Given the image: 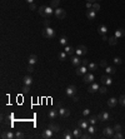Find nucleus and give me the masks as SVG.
<instances>
[{
	"mask_svg": "<svg viewBox=\"0 0 125 139\" xmlns=\"http://www.w3.org/2000/svg\"><path fill=\"white\" fill-rule=\"evenodd\" d=\"M38 11L39 14L41 16H44L45 19H50V16L53 15V14L55 13V9H53L51 6H40V8L38 9Z\"/></svg>",
	"mask_w": 125,
	"mask_h": 139,
	"instance_id": "f257e3e1",
	"label": "nucleus"
},
{
	"mask_svg": "<svg viewBox=\"0 0 125 139\" xmlns=\"http://www.w3.org/2000/svg\"><path fill=\"white\" fill-rule=\"evenodd\" d=\"M43 36L46 39H54L55 38V30L51 29L50 26H46L45 29L43 30Z\"/></svg>",
	"mask_w": 125,
	"mask_h": 139,
	"instance_id": "f03ea898",
	"label": "nucleus"
},
{
	"mask_svg": "<svg viewBox=\"0 0 125 139\" xmlns=\"http://www.w3.org/2000/svg\"><path fill=\"white\" fill-rule=\"evenodd\" d=\"M75 53H76V55H85V54H88V48L85 45H79L75 49Z\"/></svg>",
	"mask_w": 125,
	"mask_h": 139,
	"instance_id": "7ed1b4c3",
	"label": "nucleus"
},
{
	"mask_svg": "<svg viewBox=\"0 0 125 139\" xmlns=\"http://www.w3.org/2000/svg\"><path fill=\"white\" fill-rule=\"evenodd\" d=\"M55 15H56L58 19H64L65 15H66V11H65L64 9H61V8H56L55 9Z\"/></svg>",
	"mask_w": 125,
	"mask_h": 139,
	"instance_id": "20e7f679",
	"label": "nucleus"
},
{
	"mask_svg": "<svg viewBox=\"0 0 125 139\" xmlns=\"http://www.w3.org/2000/svg\"><path fill=\"white\" fill-rule=\"evenodd\" d=\"M76 91H78V89H76L75 85H69L66 88V95L68 97H74L76 94Z\"/></svg>",
	"mask_w": 125,
	"mask_h": 139,
	"instance_id": "39448f33",
	"label": "nucleus"
},
{
	"mask_svg": "<svg viewBox=\"0 0 125 139\" xmlns=\"http://www.w3.org/2000/svg\"><path fill=\"white\" fill-rule=\"evenodd\" d=\"M41 137L44 139H50V138H53L54 137V131L50 129V128H48V129H45L43 131V134H41Z\"/></svg>",
	"mask_w": 125,
	"mask_h": 139,
	"instance_id": "423d86ee",
	"label": "nucleus"
},
{
	"mask_svg": "<svg viewBox=\"0 0 125 139\" xmlns=\"http://www.w3.org/2000/svg\"><path fill=\"white\" fill-rule=\"evenodd\" d=\"M114 128H104V130H103V134L105 135V137H108V138H110V137H113L114 135Z\"/></svg>",
	"mask_w": 125,
	"mask_h": 139,
	"instance_id": "0eeeda50",
	"label": "nucleus"
},
{
	"mask_svg": "<svg viewBox=\"0 0 125 139\" xmlns=\"http://www.w3.org/2000/svg\"><path fill=\"white\" fill-rule=\"evenodd\" d=\"M89 120H86V119H80L79 120V127L81 128L83 130H86L88 129V127H89Z\"/></svg>",
	"mask_w": 125,
	"mask_h": 139,
	"instance_id": "6e6552de",
	"label": "nucleus"
},
{
	"mask_svg": "<svg viewBox=\"0 0 125 139\" xmlns=\"http://www.w3.org/2000/svg\"><path fill=\"white\" fill-rule=\"evenodd\" d=\"M88 73V68L85 65H81V67H78L76 69V75H85Z\"/></svg>",
	"mask_w": 125,
	"mask_h": 139,
	"instance_id": "1a4fd4ad",
	"label": "nucleus"
},
{
	"mask_svg": "<svg viewBox=\"0 0 125 139\" xmlns=\"http://www.w3.org/2000/svg\"><path fill=\"white\" fill-rule=\"evenodd\" d=\"M94 75L93 74H91V73H86V74L85 75H84V83H93L94 82Z\"/></svg>",
	"mask_w": 125,
	"mask_h": 139,
	"instance_id": "9d476101",
	"label": "nucleus"
},
{
	"mask_svg": "<svg viewBox=\"0 0 125 139\" xmlns=\"http://www.w3.org/2000/svg\"><path fill=\"white\" fill-rule=\"evenodd\" d=\"M109 118H110V115H109V113H106V112H103L98 115V119L100 120V122H106Z\"/></svg>",
	"mask_w": 125,
	"mask_h": 139,
	"instance_id": "9b49d317",
	"label": "nucleus"
},
{
	"mask_svg": "<svg viewBox=\"0 0 125 139\" xmlns=\"http://www.w3.org/2000/svg\"><path fill=\"white\" fill-rule=\"evenodd\" d=\"M59 114H60L62 118H68L70 115V110L69 109H65V108H59Z\"/></svg>",
	"mask_w": 125,
	"mask_h": 139,
	"instance_id": "f8f14e48",
	"label": "nucleus"
},
{
	"mask_svg": "<svg viewBox=\"0 0 125 139\" xmlns=\"http://www.w3.org/2000/svg\"><path fill=\"white\" fill-rule=\"evenodd\" d=\"M99 89H100V85H99L98 83H93L91 84V86H89V89H88V91H89V93H95V91H98Z\"/></svg>",
	"mask_w": 125,
	"mask_h": 139,
	"instance_id": "ddd939ff",
	"label": "nucleus"
},
{
	"mask_svg": "<svg viewBox=\"0 0 125 139\" xmlns=\"http://www.w3.org/2000/svg\"><path fill=\"white\" fill-rule=\"evenodd\" d=\"M1 138H4V139H13V138H15V134H14L13 131H3V133H1Z\"/></svg>",
	"mask_w": 125,
	"mask_h": 139,
	"instance_id": "4468645a",
	"label": "nucleus"
},
{
	"mask_svg": "<svg viewBox=\"0 0 125 139\" xmlns=\"http://www.w3.org/2000/svg\"><path fill=\"white\" fill-rule=\"evenodd\" d=\"M100 79H101V83H104L105 85H110V84L113 83V79L110 78V76H108V75H103Z\"/></svg>",
	"mask_w": 125,
	"mask_h": 139,
	"instance_id": "2eb2a0df",
	"label": "nucleus"
},
{
	"mask_svg": "<svg viewBox=\"0 0 125 139\" xmlns=\"http://www.w3.org/2000/svg\"><path fill=\"white\" fill-rule=\"evenodd\" d=\"M95 15H96V11L93 10V9H89L86 11V16H88V19H89V20H94L95 19Z\"/></svg>",
	"mask_w": 125,
	"mask_h": 139,
	"instance_id": "dca6fc26",
	"label": "nucleus"
},
{
	"mask_svg": "<svg viewBox=\"0 0 125 139\" xmlns=\"http://www.w3.org/2000/svg\"><path fill=\"white\" fill-rule=\"evenodd\" d=\"M71 63H73V65H75V67H80V65H81V59L79 58V55L78 56H73L71 58Z\"/></svg>",
	"mask_w": 125,
	"mask_h": 139,
	"instance_id": "f3484780",
	"label": "nucleus"
},
{
	"mask_svg": "<svg viewBox=\"0 0 125 139\" xmlns=\"http://www.w3.org/2000/svg\"><path fill=\"white\" fill-rule=\"evenodd\" d=\"M125 35V30L124 29H118V30H115V34H114V36L115 38H118V39H120V38H123V36Z\"/></svg>",
	"mask_w": 125,
	"mask_h": 139,
	"instance_id": "a211bd4d",
	"label": "nucleus"
},
{
	"mask_svg": "<svg viewBox=\"0 0 125 139\" xmlns=\"http://www.w3.org/2000/svg\"><path fill=\"white\" fill-rule=\"evenodd\" d=\"M36 61H38V56H36L35 54H31V55L29 56V59H28V64L34 65V64H36Z\"/></svg>",
	"mask_w": 125,
	"mask_h": 139,
	"instance_id": "6ab92c4d",
	"label": "nucleus"
},
{
	"mask_svg": "<svg viewBox=\"0 0 125 139\" xmlns=\"http://www.w3.org/2000/svg\"><path fill=\"white\" fill-rule=\"evenodd\" d=\"M98 33L101 35H105L106 33H108V26H106V25H100V26L98 28Z\"/></svg>",
	"mask_w": 125,
	"mask_h": 139,
	"instance_id": "aec40b11",
	"label": "nucleus"
},
{
	"mask_svg": "<svg viewBox=\"0 0 125 139\" xmlns=\"http://www.w3.org/2000/svg\"><path fill=\"white\" fill-rule=\"evenodd\" d=\"M23 82H24V85H31L34 80H33V78H31L30 75H26V76H24Z\"/></svg>",
	"mask_w": 125,
	"mask_h": 139,
	"instance_id": "412c9836",
	"label": "nucleus"
},
{
	"mask_svg": "<svg viewBox=\"0 0 125 139\" xmlns=\"http://www.w3.org/2000/svg\"><path fill=\"white\" fill-rule=\"evenodd\" d=\"M73 134H74V138H81L83 129H81V128H76V129L73 130Z\"/></svg>",
	"mask_w": 125,
	"mask_h": 139,
	"instance_id": "4be33fe9",
	"label": "nucleus"
},
{
	"mask_svg": "<svg viewBox=\"0 0 125 139\" xmlns=\"http://www.w3.org/2000/svg\"><path fill=\"white\" fill-rule=\"evenodd\" d=\"M118 101H119V100L115 99V98H110V99L108 100V105H109L110 108H114V107L118 104Z\"/></svg>",
	"mask_w": 125,
	"mask_h": 139,
	"instance_id": "5701e85b",
	"label": "nucleus"
},
{
	"mask_svg": "<svg viewBox=\"0 0 125 139\" xmlns=\"http://www.w3.org/2000/svg\"><path fill=\"white\" fill-rule=\"evenodd\" d=\"M64 52L66 53L68 55H73V54L75 53V49L73 48V46H68V45H66V46H65V49H64Z\"/></svg>",
	"mask_w": 125,
	"mask_h": 139,
	"instance_id": "b1692460",
	"label": "nucleus"
},
{
	"mask_svg": "<svg viewBox=\"0 0 125 139\" xmlns=\"http://www.w3.org/2000/svg\"><path fill=\"white\" fill-rule=\"evenodd\" d=\"M105 71L108 73V74H115V73H116V68L115 67H109V65H108V67L105 68Z\"/></svg>",
	"mask_w": 125,
	"mask_h": 139,
	"instance_id": "393cba45",
	"label": "nucleus"
},
{
	"mask_svg": "<svg viewBox=\"0 0 125 139\" xmlns=\"http://www.w3.org/2000/svg\"><path fill=\"white\" fill-rule=\"evenodd\" d=\"M58 113H59V110H56V109L50 110V112H49V118H50V119H55V118L58 116Z\"/></svg>",
	"mask_w": 125,
	"mask_h": 139,
	"instance_id": "a878e982",
	"label": "nucleus"
},
{
	"mask_svg": "<svg viewBox=\"0 0 125 139\" xmlns=\"http://www.w3.org/2000/svg\"><path fill=\"white\" fill-rule=\"evenodd\" d=\"M108 43L110 44V45H116L118 44V38H115V36H110V38L108 39Z\"/></svg>",
	"mask_w": 125,
	"mask_h": 139,
	"instance_id": "bb28decb",
	"label": "nucleus"
},
{
	"mask_svg": "<svg viewBox=\"0 0 125 139\" xmlns=\"http://www.w3.org/2000/svg\"><path fill=\"white\" fill-rule=\"evenodd\" d=\"M49 128L53 131H59V130H60V127H59L58 124H55V123H50L49 124Z\"/></svg>",
	"mask_w": 125,
	"mask_h": 139,
	"instance_id": "cd10ccee",
	"label": "nucleus"
},
{
	"mask_svg": "<svg viewBox=\"0 0 125 139\" xmlns=\"http://www.w3.org/2000/svg\"><path fill=\"white\" fill-rule=\"evenodd\" d=\"M59 4H60V0H51L50 6L53 9H56V8H59Z\"/></svg>",
	"mask_w": 125,
	"mask_h": 139,
	"instance_id": "c85d7f7f",
	"label": "nucleus"
},
{
	"mask_svg": "<svg viewBox=\"0 0 125 139\" xmlns=\"http://www.w3.org/2000/svg\"><path fill=\"white\" fill-rule=\"evenodd\" d=\"M81 138H83V139H89V138H91V133L86 129V130H85V133H83V134H81Z\"/></svg>",
	"mask_w": 125,
	"mask_h": 139,
	"instance_id": "c756f323",
	"label": "nucleus"
},
{
	"mask_svg": "<svg viewBox=\"0 0 125 139\" xmlns=\"http://www.w3.org/2000/svg\"><path fill=\"white\" fill-rule=\"evenodd\" d=\"M88 120H89V123H90V124L95 125V124H96V122H98L99 119H98V116H94V115H93V116H90V118L88 119Z\"/></svg>",
	"mask_w": 125,
	"mask_h": 139,
	"instance_id": "7c9ffc66",
	"label": "nucleus"
},
{
	"mask_svg": "<svg viewBox=\"0 0 125 139\" xmlns=\"http://www.w3.org/2000/svg\"><path fill=\"white\" fill-rule=\"evenodd\" d=\"M59 43L61 44V45H64V46H66L68 45V39L65 38V36H61L60 39H59Z\"/></svg>",
	"mask_w": 125,
	"mask_h": 139,
	"instance_id": "2f4dec72",
	"label": "nucleus"
},
{
	"mask_svg": "<svg viewBox=\"0 0 125 139\" xmlns=\"http://www.w3.org/2000/svg\"><path fill=\"white\" fill-rule=\"evenodd\" d=\"M88 69L91 70V71H94V70H96V69H98V65L95 64V63H90L89 65H88Z\"/></svg>",
	"mask_w": 125,
	"mask_h": 139,
	"instance_id": "473e14b6",
	"label": "nucleus"
},
{
	"mask_svg": "<svg viewBox=\"0 0 125 139\" xmlns=\"http://www.w3.org/2000/svg\"><path fill=\"white\" fill-rule=\"evenodd\" d=\"M15 138H18V139H24V138H26V135H25L24 133H21V131H16V133H15Z\"/></svg>",
	"mask_w": 125,
	"mask_h": 139,
	"instance_id": "72a5a7b5",
	"label": "nucleus"
},
{
	"mask_svg": "<svg viewBox=\"0 0 125 139\" xmlns=\"http://www.w3.org/2000/svg\"><path fill=\"white\" fill-rule=\"evenodd\" d=\"M64 138L65 139H73V138H74V134H71L70 131H66V133L64 134Z\"/></svg>",
	"mask_w": 125,
	"mask_h": 139,
	"instance_id": "f704fd0d",
	"label": "nucleus"
},
{
	"mask_svg": "<svg viewBox=\"0 0 125 139\" xmlns=\"http://www.w3.org/2000/svg\"><path fill=\"white\" fill-rule=\"evenodd\" d=\"M66 55H68V54L65 53V52H61V53H60V55H59V58H60V60H61V61H64L65 59H66Z\"/></svg>",
	"mask_w": 125,
	"mask_h": 139,
	"instance_id": "c9c22d12",
	"label": "nucleus"
},
{
	"mask_svg": "<svg viewBox=\"0 0 125 139\" xmlns=\"http://www.w3.org/2000/svg\"><path fill=\"white\" fill-rule=\"evenodd\" d=\"M93 10H95V11H99V10H100V5H99L98 3H94V4H93Z\"/></svg>",
	"mask_w": 125,
	"mask_h": 139,
	"instance_id": "e433bc0d",
	"label": "nucleus"
},
{
	"mask_svg": "<svg viewBox=\"0 0 125 139\" xmlns=\"http://www.w3.org/2000/svg\"><path fill=\"white\" fill-rule=\"evenodd\" d=\"M113 138H115V139H121V138H123V134H121L120 131H116V134H114Z\"/></svg>",
	"mask_w": 125,
	"mask_h": 139,
	"instance_id": "4c0bfd02",
	"label": "nucleus"
},
{
	"mask_svg": "<svg viewBox=\"0 0 125 139\" xmlns=\"http://www.w3.org/2000/svg\"><path fill=\"white\" fill-rule=\"evenodd\" d=\"M119 103H120L121 105H124V107H125V95H121V97L119 98Z\"/></svg>",
	"mask_w": 125,
	"mask_h": 139,
	"instance_id": "58836bf2",
	"label": "nucleus"
},
{
	"mask_svg": "<svg viewBox=\"0 0 125 139\" xmlns=\"http://www.w3.org/2000/svg\"><path fill=\"white\" fill-rule=\"evenodd\" d=\"M121 61H123V60H121L119 56L114 58V64H118V65H119V64H121Z\"/></svg>",
	"mask_w": 125,
	"mask_h": 139,
	"instance_id": "ea45409f",
	"label": "nucleus"
},
{
	"mask_svg": "<svg viewBox=\"0 0 125 139\" xmlns=\"http://www.w3.org/2000/svg\"><path fill=\"white\" fill-rule=\"evenodd\" d=\"M88 130H89V131H90L91 134H94V133H95V128H94V125H93V124H91V125H89V127H88Z\"/></svg>",
	"mask_w": 125,
	"mask_h": 139,
	"instance_id": "a19ab883",
	"label": "nucleus"
},
{
	"mask_svg": "<svg viewBox=\"0 0 125 139\" xmlns=\"http://www.w3.org/2000/svg\"><path fill=\"white\" fill-rule=\"evenodd\" d=\"M99 91H100L101 94H105L106 91H108V88H106V86H100V89H99Z\"/></svg>",
	"mask_w": 125,
	"mask_h": 139,
	"instance_id": "79ce46f5",
	"label": "nucleus"
},
{
	"mask_svg": "<svg viewBox=\"0 0 125 139\" xmlns=\"http://www.w3.org/2000/svg\"><path fill=\"white\" fill-rule=\"evenodd\" d=\"M114 130L115 131H121V125L120 124H115V125H114Z\"/></svg>",
	"mask_w": 125,
	"mask_h": 139,
	"instance_id": "37998d69",
	"label": "nucleus"
},
{
	"mask_svg": "<svg viewBox=\"0 0 125 139\" xmlns=\"http://www.w3.org/2000/svg\"><path fill=\"white\" fill-rule=\"evenodd\" d=\"M33 71H34V65L29 64L28 65V73H33Z\"/></svg>",
	"mask_w": 125,
	"mask_h": 139,
	"instance_id": "c03bdc74",
	"label": "nucleus"
},
{
	"mask_svg": "<svg viewBox=\"0 0 125 139\" xmlns=\"http://www.w3.org/2000/svg\"><path fill=\"white\" fill-rule=\"evenodd\" d=\"M29 90H30V85H24L23 86V91H24V93H28Z\"/></svg>",
	"mask_w": 125,
	"mask_h": 139,
	"instance_id": "a18cd8bd",
	"label": "nucleus"
},
{
	"mask_svg": "<svg viewBox=\"0 0 125 139\" xmlns=\"http://www.w3.org/2000/svg\"><path fill=\"white\" fill-rule=\"evenodd\" d=\"M44 25H45V28L50 26V19H45V20H44Z\"/></svg>",
	"mask_w": 125,
	"mask_h": 139,
	"instance_id": "49530a36",
	"label": "nucleus"
},
{
	"mask_svg": "<svg viewBox=\"0 0 125 139\" xmlns=\"http://www.w3.org/2000/svg\"><path fill=\"white\" fill-rule=\"evenodd\" d=\"M100 67H103V68H106V67H108L106 60H101V61H100Z\"/></svg>",
	"mask_w": 125,
	"mask_h": 139,
	"instance_id": "de8ad7c7",
	"label": "nucleus"
},
{
	"mask_svg": "<svg viewBox=\"0 0 125 139\" xmlns=\"http://www.w3.org/2000/svg\"><path fill=\"white\" fill-rule=\"evenodd\" d=\"M86 8H88V10H89V9H93V4H91L90 1H86Z\"/></svg>",
	"mask_w": 125,
	"mask_h": 139,
	"instance_id": "09e8293b",
	"label": "nucleus"
},
{
	"mask_svg": "<svg viewBox=\"0 0 125 139\" xmlns=\"http://www.w3.org/2000/svg\"><path fill=\"white\" fill-rule=\"evenodd\" d=\"M81 65H85V67H88V65H89V63H88L86 59H81Z\"/></svg>",
	"mask_w": 125,
	"mask_h": 139,
	"instance_id": "8fccbe9b",
	"label": "nucleus"
},
{
	"mask_svg": "<svg viewBox=\"0 0 125 139\" xmlns=\"http://www.w3.org/2000/svg\"><path fill=\"white\" fill-rule=\"evenodd\" d=\"M83 114L85 115V116H86V115H89V114H90V110H89V109H85V110L83 112Z\"/></svg>",
	"mask_w": 125,
	"mask_h": 139,
	"instance_id": "3c124183",
	"label": "nucleus"
},
{
	"mask_svg": "<svg viewBox=\"0 0 125 139\" xmlns=\"http://www.w3.org/2000/svg\"><path fill=\"white\" fill-rule=\"evenodd\" d=\"M29 5H30V10H36V5L34 3H33V4H29Z\"/></svg>",
	"mask_w": 125,
	"mask_h": 139,
	"instance_id": "603ef678",
	"label": "nucleus"
},
{
	"mask_svg": "<svg viewBox=\"0 0 125 139\" xmlns=\"http://www.w3.org/2000/svg\"><path fill=\"white\" fill-rule=\"evenodd\" d=\"M71 98H73V101H79V97L74 95V97H71Z\"/></svg>",
	"mask_w": 125,
	"mask_h": 139,
	"instance_id": "864d4df0",
	"label": "nucleus"
},
{
	"mask_svg": "<svg viewBox=\"0 0 125 139\" xmlns=\"http://www.w3.org/2000/svg\"><path fill=\"white\" fill-rule=\"evenodd\" d=\"M26 3H28V4H33V3H34V0H26Z\"/></svg>",
	"mask_w": 125,
	"mask_h": 139,
	"instance_id": "5fc2aeb1",
	"label": "nucleus"
},
{
	"mask_svg": "<svg viewBox=\"0 0 125 139\" xmlns=\"http://www.w3.org/2000/svg\"><path fill=\"white\" fill-rule=\"evenodd\" d=\"M103 40H104V41H106V40H108V38H106V35H103Z\"/></svg>",
	"mask_w": 125,
	"mask_h": 139,
	"instance_id": "6e6d98bb",
	"label": "nucleus"
},
{
	"mask_svg": "<svg viewBox=\"0 0 125 139\" xmlns=\"http://www.w3.org/2000/svg\"><path fill=\"white\" fill-rule=\"evenodd\" d=\"M58 108H61V101H58Z\"/></svg>",
	"mask_w": 125,
	"mask_h": 139,
	"instance_id": "4d7b16f0",
	"label": "nucleus"
},
{
	"mask_svg": "<svg viewBox=\"0 0 125 139\" xmlns=\"http://www.w3.org/2000/svg\"><path fill=\"white\" fill-rule=\"evenodd\" d=\"M95 1H96V0H90V3H95Z\"/></svg>",
	"mask_w": 125,
	"mask_h": 139,
	"instance_id": "13d9d810",
	"label": "nucleus"
},
{
	"mask_svg": "<svg viewBox=\"0 0 125 139\" xmlns=\"http://www.w3.org/2000/svg\"><path fill=\"white\" fill-rule=\"evenodd\" d=\"M88 1H90V0H88Z\"/></svg>",
	"mask_w": 125,
	"mask_h": 139,
	"instance_id": "bf43d9fd",
	"label": "nucleus"
}]
</instances>
